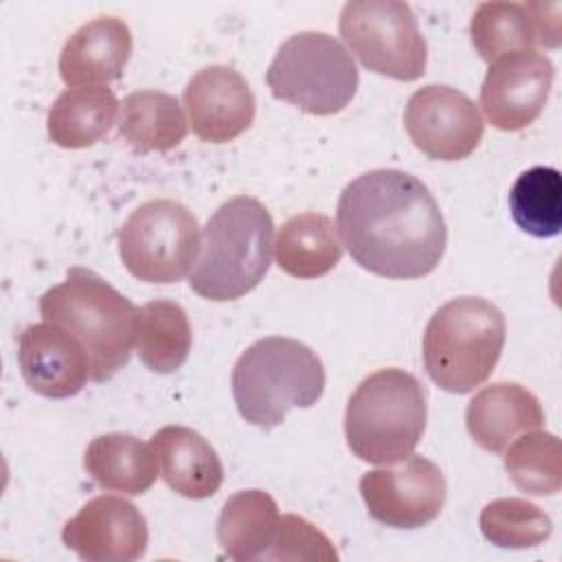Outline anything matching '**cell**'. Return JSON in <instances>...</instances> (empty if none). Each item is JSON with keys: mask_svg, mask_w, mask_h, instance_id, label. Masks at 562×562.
<instances>
[{"mask_svg": "<svg viewBox=\"0 0 562 562\" xmlns=\"http://www.w3.org/2000/svg\"><path fill=\"white\" fill-rule=\"evenodd\" d=\"M336 226L353 261L386 279L430 274L448 241L428 187L400 169H371L353 178L338 198Z\"/></svg>", "mask_w": 562, "mask_h": 562, "instance_id": "cell-1", "label": "cell"}, {"mask_svg": "<svg viewBox=\"0 0 562 562\" xmlns=\"http://www.w3.org/2000/svg\"><path fill=\"white\" fill-rule=\"evenodd\" d=\"M40 314L79 340L92 382L114 378L130 362L138 307L97 272L70 268L61 283L40 296Z\"/></svg>", "mask_w": 562, "mask_h": 562, "instance_id": "cell-2", "label": "cell"}, {"mask_svg": "<svg viewBox=\"0 0 562 562\" xmlns=\"http://www.w3.org/2000/svg\"><path fill=\"white\" fill-rule=\"evenodd\" d=\"M272 217L257 198L220 204L202 228L191 290L209 301H235L255 290L272 261Z\"/></svg>", "mask_w": 562, "mask_h": 562, "instance_id": "cell-3", "label": "cell"}, {"mask_svg": "<svg viewBox=\"0 0 562 562\" xmlns=\"http://www.w3.org/2000/svg\"><path fill=\"white\" fill-rule=\"evenodd\" d=\"M239 415L263 430L283 424L290 408L314 406L325 389V369L307 345L268 336L252 342L231 373Z\"/></svg>", "mask_w": 562, "mask_h": 562, "instance_id": "cell-4", "label": "cell"}, {"mask_svg": "<svg viewBox=\"0 0 562 562\" xmlns=\"http://www.w3.org/2000/svg\"><path fill=\"white\" fill-rule=\"evenodd\" d=\"M426 415V391L413 373L397 367L378 369L356 386L347 402V446L360 461L400 463L419 443Z\"/></svg>", "mask_w": 562, "mask_h": 562, "instance_id": "cell-5", "label": "cell"}, {"mask_svg": "<svg viewBox=\"0 0 562 562\" xmlns=\"http://www.w3.org/2000/svg\"><path fill=\"white\" fill-rule=\"evenodd\" d=\"M505 345L503 312L481 296L443 303L424 331V367L448 393H470L494 371Z\"/></svg>", "mask_w": 562, "mask_h": 562, "instance_id": "cell-6", "label": "cell"}, {"mask_svg": "<svg viewBox=\"0 0 562 562\" xmlns=\"http://www.w3.org/2000/svg\"><path fill=\"white\" fill-rule=\"evenodd\" d=\"M358 79L347 48L323 31L290 35L266 72L274 99L316 116L345 110L358 90Z\"/></svg>", "mask_w": 562, "mask_h": 562, "instance_id": "cell-7", "label": "cell"}, {"mask_svg": "<svg viewBox=\"0 0 562 562\" xmlns=\"http://www.w3.org/2000/svg\"><path fill=\"white\" fill-rule=\"evenodd\" d=\"M200 226L180 202L158 198L136 206L119 231V257L145 283H176L195 263Z\"/></svg>", "mask_w": 562, "mask_h": 562, "instance_id": "cell-8", "label": "cell"}, {"mask_svg": "<svg viewBox=\"0 0 562 562\" xmlns=\"http://www.w3.org/2000/svg\"><path fill=\"white\" fill-rule=\"evenodd\" d=\"M338 29L347 48L367 70L397 81H415L426 72V40L406 2H345Z\"/></svg>", "mask_w": 562, "mask_h": 562, "instance_id": "cell-9", "label": "cell"}, {"mask_svg": "<svg viewBox=\"0 0 562 562\" xmlns=\"http://www.w3.org/2000/svg\"><path fill=\"white\" fill-rule=\"evenodd\" d=\"M360 496L373 520L395 529H417L432 522L446 503V479L430 459H408L364 472Z\"/></svg>", "mask_w": 562, "mask_h": 562, "instance_id": "cell-10", "label": "cell"}, {"mask_svg": "<svg viewBox=\"0 0 562 562\" xmlns=\"http://www.w3.org/2000/svg\"><path fill=\"white\" fill-rule=\"evenodd\" d=\"M404 127L422 154L446 162L468 158L483 138V119L474 101L443 83H428L411 94Z\"/></svg>", "mask_w": 562, "mask_h": 562, "instance_id": "cell-11", "label": "cell"}, {"mask_svg": "<svg viewBox=\"0 0 562 562\" xmlns=\"http://www.w3.org/2000/svg\"><path fill=\"white\" fill-rule=\"evenodd\" d=\"M555 68L538 50H514L490 64L481 86L485 119L503 132L531 125L549 99Z\"/></svg>", "mask_w": 562, "mask_h": 562, "instance_id": "cell-12", "label": "cell"}, {"mask_svg": "<svg viewBox=\"0 0 562 562\" xmlns=\"http://www.w3.org/2000/svg\"><path fill=\"white\" fill-rule=\"evenodd\" d=\"M61 540L86 562H134L147 549L149 531L134 503L101 494L64 525Z\"/></svg>", "mask_w": 562, "mask_h": 562, "instance_id": "cell-13", "label": "cell"}, {"mask_svg": "<svg viewBox=\"0 0 562 562\" xmlns=\"http://www.w3.org/2000/svg\"><path fill=\"white\" fill-rule=\"evenodd\" d=\"M189 123L206 143H228L255 121V94L248 81L231 66L200 68L182 92Z\"/></svg>", "mask_w": 562, "mask_h": 562, "instance_id": "cell-14", "label": "cell"}, {"mask_svg": "<svg viewBox=\"0 0 562 562\" xmlns=\"http://www.w3.org/2000/svg\"><path fill=\"white\" fill-rule=\"evenodd\" d=\"M18 364L29 389L50 400L77 395L90 378L79 340L50 321L33 323L20 334Z\"/></svg>", "mask_w": 562, "mask_h": 562, "instance_id": "cell-15", "label": "cell"}, {"mask_svg": "<svg viewBox=\"0 0 562 562\" xmlns=\"http://www.w3.org/2000/svg\"><path fill=\"white\" fill-rule=\"evenodd\" d=\"M132 55V31L114 15L81 24L59 53V75L70 88L103 86L121 77Z\"/></svg>", "mask_w": 562, "mask_h": 562, "instance_id": "cell-16", "label": "cell"}, {"mask_svg": "<svg viewBox=\"0 0 562 562\" xmlns=\"http://www.w3.org/2000/svg\"><path fill=\"white\" fill-rule=\"evenodd\" d=\"M542 424L544 411L538 397L518 382L483 386L465 408V428L487 452H503L520 432L538 430Z\"/></svg>", "mask_w": 562, "mask_h": 562, "instance_id": "cell-17", "label": "cell"}, {"mask_svg": "<svg viewBox=\"0 0 562 562\" xmlns=\"http://www.w3.org/2000/svg\"><path fill=\"white\" fill-rule=\"evenodd\" d=\"M165 483L180 496L202 501L213 496L222 481L224 468L215 448L193 428L165 426L151 437Z\"/></svg>", "mask_w": 562, "mask_h": 562, "instance_id": "cell-18", "label": "cell"}, {"mask_svg": "<svg viewBox=\"0 0 562 562\" xmlns=\"http://www.w3.org/2000/svg\"><path fill=\"white\" fill-rule=\"evenodd\" d=\"M158 457L130 432H105L94 437L83 452V468L90 479L110 492L127 496L145 494L158 476Z\"/></svg>", "mask_w": 562, "mask_h": 562, "instance_id": "cell-19", "label": "cell"}, {"mask_svg": "<svg viewBox=\"0 0 562 562\" xmlns=\"http://www.w3.org/2000/svg\"><path fill=\"white\" fill-rule=\"evenodd\" d=\"M277 266L296 279H316L331 272L342 246L336 237L334 222L323 213H299L285 220L274 241Z\"/></svg>", "mask_w": 562, "mask_h": 562, "instance_id": "cell-20", "label": "cell"}, {"mask_svg": "<svg viewBox=\"0 0 562 562\" xmlns=\"http://www.w3.org/2000/svg\"><path fill=\"white\" fill-rule=\"evenodd\" d=\"M119 105L114 92L105 86L68 88L48 110V136L64 149L90 147L110 132Z\"/></svg>", "mask_w": 562, "mask_h": 562, "instance_id": "cell-21", "label": "cell"}, {"mask_svg": "<svg viewBox=\"0 0 562 562\" xmlns=\"http://www.w3.org/2000/svg\"><path fill=\"white\" fill-rule=\"evenodd\" d=\"M279 507L263 490H241L226 498L217 516V542L222 551L239 562L263 558L277 525Z\"/></svg>", "mask_w": 562, "mask_h": 562, "instance_id": "cell-22", "label": "cell"}, {"mask_svg": "<svg viewBox=\"0 0 562 562\" xmlns=\"http://www.w3.org/2000/svg\"><path fill=\"white\" fill-rule=\"evenodd\" d=\"M119 110V134L140 154L173 149L187 136L184 112L167 92L134 90Z\"/></svg>", "mask_w": 562, "mask_h": 562, "instance_id": "cell-23", "label": "cell"}, {"mask_svg": "<svg viewBox=\"0 0 562 562\" xmlns=\"http://www.w3.org/2000/svg\"><path fill=\"white\" fill-rule=\"evenodd\" d=\"M136 349L140 362L154 373L178 371L191 351L187 312L169 299H156L138 310Z\"/></svg>", "mask_w": 562, "mask_h": 562, "instance_id": "cell-24", "label": "cell"}, {"mask_svg": "<svg viewBox=\"0 0 562 562\" xmlns=\"http://www.w3.org/2000/svg\"><path fill=\"white\" fill-rule=\"evenodd\" d=\"M514 222L533 237H555L562 228V178L553 167L522 171L509 189Z\"/></svg>", "mask_w": 562, "mask_h": 562, "instance_id": "cell-25", "label": "cell"}, {"mask_svg": "<svg viewBox=\"0 0 562 562\" xmlns=\"http://www.w3.org/2000/svg\"><path fill=\"white\" fill-rule=\"evenodd\" d=\"M470 40L487 64L514 50H533L536 24L520 2H481L470 20Z\"/></svg>", "mask_w": 562, "mask_h": 562, "instance_id": "cell-26", "label": "cell"}, {"mask_svg": "<svg viewBox=\"0 0 562 562\" xmlns=\"http://www.w3.org/2000/svg\"><path fill=\"white\" fill-rule=\"evenodd\" d=\"M505 470L512 483L529 496H551L562 487V448L551 432L533 430L509 446Z\"/></svg>", "mask_w": 562, "mask_h": 562, "instance_id": "cell-27", "label": "cell"}, {"mask_svg": "<svg viewBox=\"0 0 562 562\" xmlns=\"http://www.w3.org/2000/svg\"><path fill=\"white\" fill-rule=\"evenodd\" d=\"M481 533L487 542L503 549H531L542 544L553 522L536 503L527 498H494L479 516Z\"/></svg>", "mask_w": 562, "mask_h": 562, "instance_id": "cell-28", "label": "cell"}, {"mask_svg": "<svg viewBox=\"0 0 562 562\" xmlns=\"http://www.w3.org/2000/svg\"><path fill=\"white\" fill-rule=\"evenodd\" d=\"M263 560H338L331 540L296 514L279 518L274 538Z\"/></svg>", "mask_w": 562, "mask_h": 562, "instance_id": "cell-29", "label": "cell"}]
</instances>
